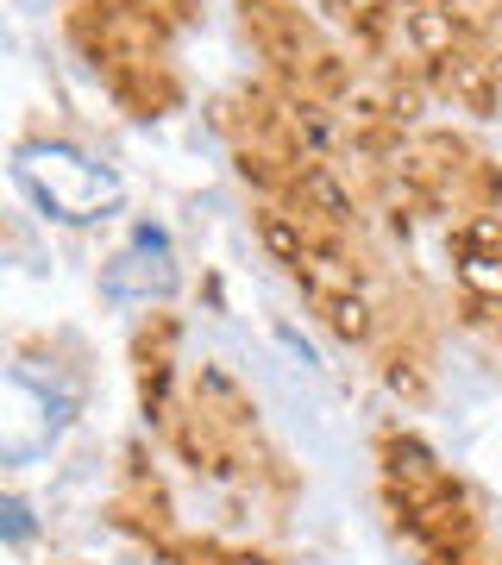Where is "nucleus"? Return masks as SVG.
I'll return each instance as SVG.
<instances>
[{
	"mask_svg": "<svg viewBox=\"0 0 502 565\" xmlns=\"http://www.w3.org/2000/svg\"><path fill=\"white\" fill-rule=\"evenodd\" d=\"M459 282L471 296H483V302H502V252H464Z\"/></svg>",
	"mask_w": 502,
	"mask_h": 565,
	"instance_id": "obj_4",
	"label": "nucleus"
},
{
	"mask_svg": "<svg viewBox=\"0 0 502 565\" xmlns=\"http://www.w3.org/2000/svg\"><path fill=\"white\" fill-rule=\"evenodd\" d=\"M327 321H333V333H340V340H364V333H371V308H364L359 289H345V296H333V302H327Z\"/></svg>",
	"mask_w": 502,
	"mask_h": 565,
	"instance_id": "obj_5",
	"label": "nucleus"
},
{
	"mask_svg": "<svg viewBox=\"0 0 502 565\" xmlns=\"http://www.w3.org/2000/svg\"><path fill=\"white\" fill-rule=\"evenodd\" d=\"M440 7L464 25V32H490V25H496V13H502V0H440Z\"/></svg>",
	"mask_w": 502,
	"mask_h": 565,
	"instance_id": "obj_6",
	"label": "nucleus"
},
{
	"mask_svg": "<svg viewBox=\"0 0 502 565\" xmlns=\"http://www.w3.org/2000/svg\"><path fill=\"white\" fill-rule=\"evenodd\" d=\"M427 82H434L440 95H452L459 107H471V114H490V107H496V88H502V63L483 57L478 44H459V51H446L440 63H427Z\"/></svg>",
	"mask_w": 502,
	"mask_h": 565,
	"instance_id": "obj_3",
	"label": "nucleus"
},
{
	"mask_svg": "<svg viewBox=\"0 0 502 565\" xmlns=\"http://www.w3.org/2000/svg\"><path fill=\"white\" fill-rule=\"evenodd\" d=\"M177 289V252H170V233L163 226L145 221L132 239H126V252H114V264L100 270V296L107 302H163Z\"/></svg>",
	"mask_w": 502,
	"mask_h": 565,
	"instance_id": "obj_2",
	"label": "nucleus"
},
{
	"mask_svg": "<svg viewBox=\"0 0 502 565\" xmlns=\"http://www.w3.org/2000/svg\"><path fill=\"white\" fill-rule=\"evenodd\" d=\"M0 534H7V546L32 541V509H25L20 497H0Z\"/></svg>",
	"mask_w": 502,
	"mask_h": 565,
	"instance_id": "obj_7",
	"label": "nucleus"
},
{
	"mask_svg": "<svg viewBox=\"0 0 502 565\" xmlns=\"http://www.w3.org/2000/svg\"><path fill=\"white\" fill-rule=\"evenodd\" d=\"M13 182L32 195L39 214H51V221H63V226L114 221L120 202H126V182L114 177L107 163H95L88 151H76V145H63V139L13 145Z\"/></svg>",
	"mask_w": 502,
	"mask_h": 565,
	"instance_id": "obj_1",
	"label": "nucleus"
}]
</instances>
